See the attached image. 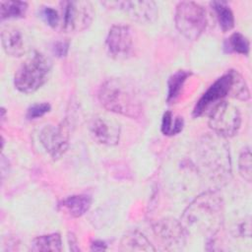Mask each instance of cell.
I'll return each instance as SVG.
<instances>
[{
  "mask_svg": "<svg viewBox=\"0 0 252 252\" xmlns=\"http://www.w3.org/2000/svg\"><path fill=\"white\" fill-rule=\"evenodd\" d=\"M180 223L186 234L197 232L212 238L223 223V203L220 194L208 191L199 195L183 212Z\"/></svg>",
  "mask_w": 252,
  "mask_h": 252,
  "instance_id": "6da1fadb",
  "label": "cell"
},
{
  "mask_svg": "<svg viewBox=\"0 0 252 252\" xmlns=\"http://www.w3.org/2000/svg\"><path fill=\"white\" fill-rule=\"evenodd\" d=\"M98 100L108 111L137 118L143 112V104L136 88L120 78L104 81L98 90Z\"/></svg>",
  "mask_w": 252,
  "mask_h": 252,
  "instance_id": "7a4b0ae2",
  "label": "cell"
},
{
  "mask_svg": "<svg viewBox=\"0 0 252 252\" xmlns=\"http://www.w3.org/2000/svg\"><path fill=\"white\" fill-rule=\"evenodd\" d=\"M51 69V60L43 53L33 51L17 69L14 76L15 88L24 94L34 93L47 82Z\"/></svg>",
  "mask_w": 252,
  "mask_h": 252,
  "instance_id": "3957f363",
  "label": "cell"
},
{
  "mask_svg": "<svg viewBox=\"0 0 252 252\" xmlns=\"http://www.w3.org/2000/svg\"><path fill=\"white\" fill-rule=\"evenodd\" d=\"M175 27L187 39H197L207 26L206 10L193 1H182L177 4L174 16Z\"/></svg>",
  "mask_w": 252,
  "mask_h": 252,
  "instance_id": "277c9868",
  "label": "cell"
},
{
  "mask_svg": "<svg viewBox=\"0 0 252 252\" xmlns=\"http://www.w3.org/2000/svg\"><path fill=\"white\" fill-rule=\"evenodd\" d=\"M60 22L65 32H78L89 28L94 19V8L89 1H61Z\"/></svg>",
  "mask_w": 252,
  "mask_h": 252,
  "instance_id": "5b68a950",
  "label": "cell"
},
{
  "mask_svg": "<svg viewBox=\"0 0 252 252\" xmlns=\"http://www.w3.org/2000/svg\"><path fill=\"white\" fill-rule=\"evenodd\" d=\"M241 125L238 107L221 100L215 104L209 113V126L216 135L222 138L234 136Z\"/></svg>",
  "mask_w": 252,
  "mask_h": 252,
  "instance_id": "8992f818",
  "label": "cell"
},
{
  "mask_svg": "<svg viewBox=\"0 0 252 252\" xmlns=\"http://www.w3.org/2000/svg\"><path fill=\"white\" fill-rule=\"evenodd\" d=\"M201 151L202 159L211 174L220 177V180H226L231 172L229 151L226 144L214 137L213 139L206 138Z\"/></svg>",
  "mask_w": 252,
  "mask_h": 252,
  "instance_id": "52a82bcc",
  "label": "cell"
},
{
  "mask_svg": "<svg viewBox=\"0 0 252 252\" xmlns=\"http://www.w3.org/2000/svg\"><path fill=\"white\" fill-rule=\"evenodd\" d=\"M237 71L229 70L221 77L218 78L203 94L200 99L197 101L194 110L193 116L199 117L205 113V111L210 108L212 105L214 106L218 102L223 100V98L227 95L232 96L234 79Z\"/></svg>",
  "mask_w": 252,
  "mask_h": 252,
  "instance_id": "ba28073f",
  "label": "cell"
},
{
  "mask_svg": "<svg viewBox=\"0 0 252 252\" xmlns=\"http://www.w3.org/2000/svg\"><path fill=\"white\" fill-rule=\"evenodd\" d=\"M108 53L115 59H127L134 53V32L126 25H113L106 36Z\"/></svg>",
  "mask_w": 252,
  "mask_h": 252,
  "instance_id": "9c48e42d",
  "label": "cell"
},
{
  "mask_svg": "<svg viewBox=\"0 0 252 252\" xmlns=\"http://www.w3.org/2000/svg\"><path fill=\"white\" fill-rule=\"evenodd\" d=\"M69 126L66 122L58 126L46 125L39 133L42 147L53 159H57L65 154L69 146Z\"/></svg>",
  "mask_w": 252,
  "mask_h": 252,
  "instance_id": "30bf717a",
  "label": "cell"
},
{
  "mask_svg": "<svg viewBox=\"0 0 252 252\" xmlns=\"http://www.w3.org/2000/svg\"><path fill=\"white\" fill-rule=\"evenodd\" d=\"M93 139L101 145L114 146L120 139V125L113 118L106 115L94 116L89 125Z\"/></svg>",
  "mask_w": 252,
  "mask_h": 252,
  "instance_id": "8fae6325",
  "label": "cell"
},
{
  "mask_svg": "<svg viewBox=\"0 0 252 252\" xmlns=\"http://www.w3.org/2000/svg\"><path fill=\"white\" fill-rule=\"evenodd\" d=\"M111 3L125 11L132 20L141 24H151L155 22L158 17V8L153 1H124Z\"/></svg>",
  "mask_w": 252,
  "mask_h": 252,
  "instance_id": "7c38bea8",
  "label": "cell"
},
{
  "mask_svg": "<svg viewBox=\"0 0 252 252\" xmlns=\"http://www.w3.org/2000/svg\"><path fill=\"white\" fill-rule=\"evenodd\" d=\"M154 229L164 245L170 246L173 249L180 247L181 244L185 243L186 232L180 221L175 220H164L158 222Z\"/></svg>",
  "mask_w": 252,
  "mask_h": 252,
  "instance_id": "4fadbf2b",
  "label": "cell"
},
{
  "mask_svg": "<svg viewBox=\"0 0 252 252\" xmlns=\"http://www.w3.org/2000/svg\"><path fill=\"white\" fill-rule=\"evenodd\" d=\"M4 51L12 57H20L25 53V40L22 32L14 27H7L1 32Z\"/></svg>",
  "mask_w": 252,
  "mask_h": 252,
  "instance_id": "5bb4252c",
  "label": "cell"
},
{
  "mask_svg": "<svg viewBox=\"0 0 252 252\" xmlns=\"http://www.w3.org/2000/svg\"><path fill=\"white\" fill-rule=\"evenodd\" d=\"M92 206V198L89 195H72L59 203V208L73 218H80L85 215Z\"/></svg>",
  "mask_w": 252,
  "mask_h": 252,
  "instance_id": "9a60e30c",
  "label": "cell"
},
{
  "mask_svg": "<svg viewBox=\"0 0 252 252\" xmlns=\"http://www.w3.org/2000/svg\"><path fill=\"white\" fill-rule=\"evenodd\" d=\"M32 251H55L62 250V241L59 233H49L36 236L31 243Z\"/></svg>",
  "mask_w": 252,
  "mask_h": 252,
  "instance_id": "2e32d148",
  "label": "cell"
},
{
  "mask_svg": "<svg viewBox=\"0 0 252 252\" xmlns=\"http://www.w3.org/2000/svg\"><path fill=\"white\" fill-rule=\"evenodd\" d=\"M210 5L215 11L222 32L230 31L234 27V16L228 4L224 1H212Z\"/></svg>",
  "mask_w": 252,
  "mask_h": 252,
  "instance_id": "e0dca14e",
  "label": "cell"
},
{
  "mask_svg": "<svg viewBox=\"0 0 252 252\" xmlns=\"http://www.w3.org/2000/svg\"><path fill=\"white\" fill-rule=\"evenodd\" d=\"M190 75V71L178 70L169 77L167 81V102H174L178 98L183 85Z\"/></svg>",
  "mask_w": 252,
  "mask_h": 252,
  "instance_id": "ac0fdd59",
  "label": "cell"
},
{
  "mask_svg": "<svg viewBox=\"0 0 252 252\" xmlns=\"http://www.w3.org/2000/svg\"><path fill=\"white\" fill-rule=\"evenodd\" d=\"M122 249L124 250H145V251H155L156 248L152 246L151 242L148 240V238L138 232V231H132L127 233L121 241Z\"/></svg>",
  "mask_w": 252,
  "mask_h": 252,
  "instance_id": "d6986e66",
  "label": "cell"
},
{
  "mask_svg": "<svg viewBox=\"0 0 252 252\" xmlns=\"http://www.w3.org/2000/svg\"><path fill=\"white\" fill-rule=\"evenodd\" d=\"M28 10V3L24 1H1L0 15L1 20L18 19L25 16Z\"/></svg>",
  "mask_w": 252,
  "mask_h": 252,
  "instance_id": "ffe728a7",
  "label": "cell"
},
{
  "mask_svg": "<svg viewBox=\"0 0 252 252\" xmlns=\"http://www.w3.org/2000/svg\"><path fill=\"white\" fill-rule=\"evenodd\" d=\"M184 121L180 116L174 117L173 113L170 110H167L163 113L161 119L160 130L165 136H173L180 133L183 129Z\"/></svg>",
  "mask_w": 252,
  "mask_h": 252,
  "instance_id": "44dd1931",
  "label": "cell"
},
{
  "mask_svg": "<svg viewBox=\"0 0 252 252\" xmlns=\"http://www.w3.org/2000/svg\"><path fill=\"white\" fill-rule=\"evenodd\" d=\"M226 52H236L247 55L250 49V43L246 36L240 32H233L224 42Z\"/></svg>",
  "mask_w": 252,
  "mask_h": 252,
  "instance_id": "7402d4cb",
  "label": "cell"
},
{
  "mask_svg": "<svg viewBox=\"0 0 252 252\" xmlns=\"http://www.w3.org/2000/svg\"><path fill=\"white\" fill-rule=\"evenodd\" d=\"M238 169L240 175L248 182L251 181V152L247 147L242 150L238 159Z\"/></svg>",
  "mask_w": 252,
  "mask_h": 252,
  "instance_id": "603a6c76",
  "label": "cell"
},
{
  "mask_svg": "<svg viewBox=\"0 0 252 252\" xmlns=\"http://www.w3.org/2000/svg\"><path fill=\"white\" fill-rule=\"evenodd\" d=\"M41 19L51 28H55L60 22L59 13L50 6H42L39 10Z\"/></svg>",
  "mask_w": 252,
  "mask_h": 252,
  "instance_id": "cb8c5ba5",
  "label": "cell"
},
{
  "mask_svg": "<svg viewBox=\"0 0 252 252\" xmlns=\"http://www.w3.org/2000/svg\"><path fill=\"white\" fill-rule=\"evenodd\" d=\"M50 104L47 102H40V103H34L31 105L27 110V118L30 120L39 118L43 116L45 113L50 111Z\"/></svg>",
  "mask_w": 252,
  "mask_h": 252,
  "instance_id": "d4e9b609",
  "label": "cell"
},
{
  "mask_svg": "<svg viewBox=\"0 0 252 252\" xmlns=\"http://www.w3.org/2000/svg\"><path fill=\"white\" fill-rule=\"evenodd\" d=\"M69 50V41L58 40L53 44L52 51L57 57H65Z\"/></svg>",
  "mask_w": 252,
  "mask_h": 252,
  "instance_id": "484cf974",
  "label": "cell"
},
{
  "mask_svg": "<svg viewBox=\"0 0 252 252\" xmlns=\"http://www.w3.org/2000/svg\"><path fill=\"white\" fill-rule=\"evenodd\" d=\"M91 249L94 251H103L106 249V244L101 240H94L92 243Z\"/></svg>",
  "mask_w": 252,
  "mask_h": 252,
  "instance_id": "4316f807",
  "label": "cell"
}]
</instances>
